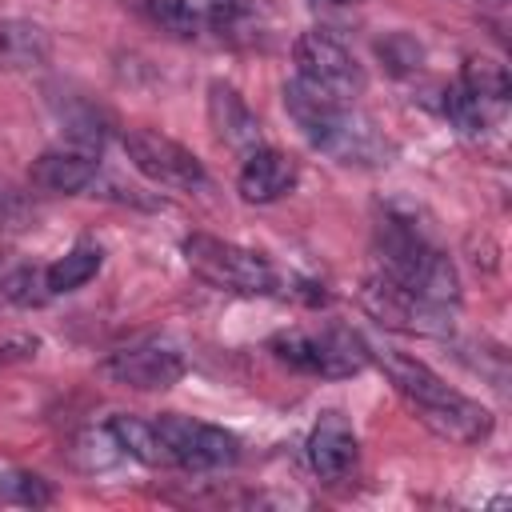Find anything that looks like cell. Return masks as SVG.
Masks as SVG:
<instances>
[{"instance_id":"9c48e42d","label":"cell","mask_w":512,"mask_h":512,"mask_svg":"<svg viewBox=\"0 0 512 512\" xmlns=\"http://www.w3.org/2000/svg\"><path fill=\"white\" fill-rule=\"evenodd\" d=\"M364 308L384 324V328H396V332H416V336H444L452 328V308H440L408 288H400L396 280L372 272L364 280V292H360Z\"/></svg>"},{"instance_id":"4fadbf2b","label":"cell","mask_w":512,"mask_h":512,"mask_svg":"<svg viewBox=\"0 0 512 512\" xmlns=\"http://www.w3.org/2000/svg\"><path fill=\"white\" fill-rule=\"evenodd\" d=\"M296 180H300L296 160L272 144H260L244 152V164L236 172V192L248 204H276L296 188Z\"/></svg>"},{"instance_id":"9a60e30c","label":"cell","mask_w":512,"mask_h":512,"mask_svg":"<svg viewBox=\"0 0 512 512\" xmlns=\"http://www.w3.org/2000/svg\"><path fill=\"white\" fill-rule=\"evenodd\" d=\"M52 108H56V120L64 124V132H68V144H80V148H92V152H100L104 140H108L112 128H116L112 112H108L100 100L84 96V92L52 96Z\"/></svg>"},{"instance_id":"7402d4cb","label":"cell","mask_w":512,"mask_h":512,"mask_svg":"<svg viewBox=\"0 0 512 512\" xmlns=\"http://www.w3.org/2000/svg\"><path fill=\"white\" fill-rule=\"evenodd\" d=\"M204 24L224 40H252L256 36V4L252 0H208Z\"/></svg>"},{"instance_id":"52a82bcc","label":"cell","mask_w":512,"mask_h":512,"mask_svg":"<svg viewBox=\"0 0 512 512\" xmlns=\"http://www.w3.org/2000/svg\"><path fill=\"white\" fill-rule=\"evenodd\" d=\"M156 432L164 440V460L168 468L180 472H224L240 460V440L208 420H192L180 412L156 416Z\"/></svg>"},{"instance_id":"cb8c5ba5","label":"cell","mask_w":512,"mask_h":512,"mask_svg":"<svg viewBox=\"0 0 512 512\" xmlns=\"http://www.w3.org/2000/svg\"><path fill=\"white\" fill-rule=\"evenodd\" d=\"M48 288H44V268H28V264H0V304H44Z\"/></svg>"},{"instance_id":"603a6c76","label":"cell","mask_w":512,"mask_h":512,"mask_svg":"<svg viewBox=\"0 0 512 512\" xmlns=\"http://www.w3.org/2000/svg\"><path fill=\"white\" fill-rule=\"evenodd\" d=\"M52 500H56V488L40 472H28V468L0 472V504H12V508H48Z\"/></svg>"},{"instance_id":"ba28073f","label":"cell","mask_w":512,"mask_h":512,"mask_svg":"<svg viewBox=\"0 0 512 512\" xmlns=\"http://www.w3.org/2000/svg\"><path fill=\"white\" fill-rule=\"evenodd\" d=\"M124 156L132 160V168L140 176H148L160 188H176V192H200L208 188V168L204 160L184 148L180 140L156 132V128H128L124 132Z\"/></svg>"},{"instance_id":"484cf974","label":"cell","mask_w":512,"mask_h":512,"mask_svg":"<svg viewBox=\"0 0 512 512\" xmlns=\"http://www.w3.org/2000/svg\"><path fill=\"white\" fill-rule=\"evenodd\" d=\"M20 212H24V200H20V192H16L12 184H4V180H0V224H12V220H20Z\"/></svg>"},{"instance_id":"e0dca14e","label":"cell","mask_w":512,"mask_h":512,"mask_svg":"<svg viewBox=\"0 0 512 512\" xmlns=\"http://www.w3.org/2000/svg\"><path fill=\"white\" fill-rule=\"evenodd\" d=\"M104 264V248L96 240H76L64 256H56L48 268H44V288L48 296H64V292H76L84 288Z\"/></svg>"},{"instance_id":"5bb4252c","label":"cell","mask_w":512,"mask_h":512,"mask_svg":"<svg viewBox=\"0 0 512 512\" xmlns=\"http://www.w3.org/2000/svg\"><path fill=\"white\" fill-rule=\"evenodd\" d=\"M208 124L216 132L220 144H228L232 152H252L264 144V128H260V116L248 108V100L224 84V80H212L208 84Z\"/></svg>"},{"instance_id":"30bf717a","label":"cell","mask_w":512,"mask_h":512,"mask_svg":"<svg viewBox=\"0 0 512 512\" xmlns=\"http://www.w3.org/2000/svg\"><path fill=\"white\" fill-rule=\"evenodd\" d=\"M100 372L124 388H140V392H164L172 384H180V376L188 372L184 356L176 344L168 340H136L124 344L116 352L104 356Z\"/></svg>"},{"instance_id":"6da1fadb","label":"cell","mask_w":512,"mask_h":512,"mask_svg":"<svg viewBox=\"0 0 512 512\" xmlns=\"http://www.w3.org/2000/svg\"><path fill=\"white\" fill-rule=\"evenodd\" d=\"M284 112L300 128V136L324 152L336 164L348 168H380L392 160V140L376 128L372 116L356 108V100L328 96L320 88H308L304 80L284 84Z\"/></svg>"},{"instance_id":"5b68a950","label":"cell","mask_w":512,"mask_h":512,"mask_svg":"<svg viewBox=\"0 0 512 512\" xmlns=\"http://www.w3.org/2000/svg\"><path fill=\"white\" fill-rule=\"evenodd\" d=\"M268 352L292 372L316 380H348L372 360V348L348 328H288L268 340Z\"/></svg>"},{"instance_id":"7c38bea8","label":"cell","mask_w":512,"mask_h":512,"mask_svg":"<svg viewBox=\"0 0 512 512\" xmlns=\"http://www.w3.org/2000/svg\"><path fill=\"white\" fill-rule=\"evenodd\" d=\"M100 176V152L80 148V144H64V148H48L32 160L28 168V184L36 192L48 196H76L88 192Z\"/></svg>"},{"instance_id":"7a4b0ae2","label":"cell","mask_w":512,"mask_h":512,"mask_svg":"<svg viewBox=\"0 0 512 512\" xmlns=\"http://www.w3.org/2000/svg\"><path fill=\"white\" fill-rule=\"evenodd\" d=\"M376 360H380L384 376L392 380V388L404 396V404L440 440H448V444H480V440L492 436V412L480 400H472L460 388H452L424 360H416L408 352H396V348H380Z\"/></svg>"},{"instance_id":"2e32d148","label":"cell","mask_w":512,"mask_h":512,"mask_svg":"<svg viewBox=\"0 0 512 512\" xmlns=\"http://www.w3.org/2000/svg\"><path fill=\"white\" fill-rule=\"evenodd\" d=\"M52 60V36L32 20L0 16V72H32Z\"/></svg>"},{"instance_id":"d6986e66","label":"cell","mask_w":512,"mask_h":512,"mask_svg":"<svg viewBox=\"0 0 512 512\" xmlns=\"http://www.w3.org/2000/svg\"><path fill=\"white\" fill-rule=\"evenodd\" d=\"M140 12L176 40H196L204 32V12L192 0H136Z\"/></svg>"},{"instance_id":"ac0fdd59","label":"cell","mask_w":512,"mask_h":512,"mask_svg":"<svg viewBox=\"0 0 512 512\" xmlns=\"http://www.w3.org/2000/svg\"><path fill=\"white\" fill-rule=\"evenodd\" d=\"M108 436H112V444H116L124 456H132V460H140V464H148V468H168V460H164V440H160V432H156V420L120 412V416L108 420Z\"/></svg>"},{"instance_id":"8992f818","label":"cell","mask_w":512,"mask_h":512,"mask_svg":"<svg viewBox=\"0 0 512 512\" xmlns=\"http://www.w3.org/2000/svg\"><path fill=\"white\" fill-rule=\"evenodd\" d=\"M292 64H296V80H304L308 88H320L328 96H340V100H356L368 88L364 64L328 28L300 32L292 44Z\"/></svg>"},{"instance_id":"ffe728a7","label":"cell","mask_w":512,"mask_h":512,"mask_svg":"<svg viewBox=\"0 0 512 512\" xmlns=\"http://www.w3.org/2000/svg\"><path fill=\"white\" fill-rule=\"evenodd\" d=\"M460 84H464L468 92H476V96H480L484 104H492V108H504V104H508V92H512L508 68H504L500 60H492V56H468L464 68H460Z\"/></svg>"},{"instance_id":"8fae6325","label":"cell","mask_w":512,"mask_h":512,"mask_svg":"<svg viewBox=\"0 0 512 512\" xmlns=\"http://www.w3.org/2000/svg\"><path fill=\"white\" fill-rule=\"evenodd\" d=\"M304 460H308L312 476L324 480V484L348 480L360 464V436H356L352 420L336 408L320 412V420L312 424V432L304 440Z\"/></svg>"},{"instance_id":"44dd1931","label":"cell","mask_w":512,"mask_h":512,"mask_svg":"<svg viewBox=\"0 0 512 512\" xmlns=\"http://www.w3.org/2000/svg\"><path fill=\"white\" fill-rule=\"evenodd\" d=\"M496 112H500V108L484 104V100H480L476 92H468L460 80L444 88V116H448L464 136H480V132H488V124H492Z\"/></svg>"},{"instance_id":"83f0119b","label":"cell","mask_w":512,"mask_h":512,"mask_svg":"<svg viewBox=\"0 0 512 512\" xmlns=\"http://www.w3.org/2000/svg\"><path fill=\"white\" fill-rule=\"evenodd\" d=\"M480 4H504V0H480Z\"/></svg>"},{"instance_id":"4316f807","label":"cell","mask_w":512,"mask_h":512,"mask_svg":"<svg viewBox=\"0 0 512 512\" xmlns=\"http://www.w3.org/2000/svg\"><path fill=\"white\" fill-rule=\"evenodd\" d=\"M328 4H364V0H328Z\"/></svg>"},{"instance_id":"3957f363","label":"cell","mask_w":512,"mask_h":512,"mask_svg":"<svg viewBox=\"0 0 512 512\" xmlns=\"http://www.w3.org/2000/svg\"><path fill=\"white\" fill-rule=\"evenodd\" d=\"M376 272L396 280L400 288L440 304V308H456L460 304V276L456 264L424 236V228L408 216L384 212L376 220Z\"/></svg>"},{"instance_id":"277c9868","label":"cell","mask_w":512,"mask_h":512,"mask_svg":"<svg viewBox=\"0 0 512 512\" xmlns=\"http://www.w3.org/2000/svg\"><path fill=\"white\" fill-rule=\"evenodd\" d=\"M184 260L188 268L224 292H240V296H300L292 284H300L296 276L280 272L264 252L208 236V232H192L184 244Z\"/></svg>"},{"instance_id":"d4e9b609","label":"cell","mask_w":512,"mask_h":512,"mask_svg":"<svg viewBox=\"0 0 512 512\" xmlns=\"http://www.w3.org/2000/svg\"><path fill=\"white\" fill-rule=\"evenodd\" d=\"M376 56L392 76H412L424 68V44L412 32H388L384 40H376Z\"/></svg>"}]
</instances>
